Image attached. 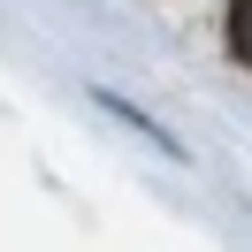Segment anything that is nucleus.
<instances>
[{
    "label": "nucleus",
    "instance_id": "f257e3e1",
    "mask_svg": "<svg viewBox=\"0 0 252 252\" xmlns=\"http://www.w3.org/2000/svg\"><path fill=\"white\" fill-rule=\"evenodd\" d=\"M229 54L252 69V0H229Z\"/></svg>",
    "mask_w": 252,
    "mask_h": 252
}]
</instances>
